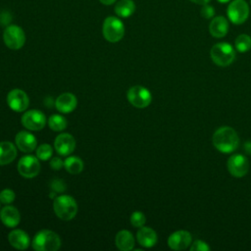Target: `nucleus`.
Segmentation results:
<instances>
[{
  "label": "nucleus",
  "instance_id": "nucleus-1",
  "mask_svg": "<svg viewBox=\"0 0 251 251\" xmlns=\"http://www.w3.org/2000/svg\"><path fill=\"white\" fill-rule=\"evenodd\" d=\"M212 142L218 151L222 153H231L237 149L239 137L232 127L222 126L214 132Z\"/></svg>",
  "mask_w": 251,
  "mask_h": 251
},
{
  "label": "nucleus",
  "instance_id": "nucleus-2",
  "mask_svg": "<svg viewBox=\"0 0 251 251\" xmlns=\"http://www.w3.org/2000/svg\"><path fill=\"white\" fill-rule=\"evenodd\" d=\"M31 245L36 251H56L61 247V239L54 231L42 229L34 235Z\"/></svg>",
  "mask_w": 251,
  "mask_h": 251
},
{
  "label": "nucleus",
  "instance_id": "nucleus-3",
  "mask_svg": "<svg viewBox=\"0 0 251 251\" xmlns=\"http://www.w3.org/2000/svg\"><path fill=\"white\" fill-rule=\"evenodd\" d=\"M53 209L56 216L63 221L72 220L77 213V204L70 195H60L53 202Z\"/></svg>",
  "mask_w": 251,
  "mask_h": 251
},
{
  "label": "nucleus",
  "instance_id": "nucleus-4",
  "mask_svg": "<svg viewBox=\"0 0 251 251\" xmlns=\"http://www.w3.org/2000/svg\"><path fill=\"white\" fill-rule=\"evenodd\" d=\"M212 61L220 67L229 66L235 59V51L227 42L216 43L210 50Z\"/></svg>",
  "mask_w": 251,
  "mask_h": 251
},
{
  "label": "nucleus",
  "instance_id": "nucleus-5",
  "mask_svg": "<svg viewBox=\"0 0 251 251\" xmlns=\"http://www.w3.org/2000/svg\"><path fill=\"white\" fill-rule=\"evenodd\" d=\"M102 33L107 41L112 43L119 42L125 34L124 23L119 18L110 16L104 20Z\"/></svg>",
  "mask_w": 251,
  "mask_h": 251
},
{
  "label": "nucleus",
  "instance_id": "nucleus-6",
  "mask_svg": "<svg viewBox=\"0 0 251 251\" xmlns=\"http://www.w3.org/2000/svg\"><path fill=\"white\" fill-rule=\"evenodd\" d=\"M3 40L8 48L19 50L25 45V34L23 28L19 25H10L4 29Z\"/></svg>",
  "mask_w": 251,
  "mask_h": 251
},
{
  "label": "nucleus",
  "instance_id": "nucleus-7",
  "mask_svg": "<svg viewBox=\"0 0 251 251\" xmlns=\"http://www.w3.org/2000/svg\"><path fill=\"white\" fill-rule=\"evenodd\" d=\"M226 14L232 24L241 25L249 17V5L245 0H233L228 4Z\"/></svg>",
  "mask_w": 251,
  "mask_h": 251
},
{
  "label": "nucleus",
  "instance_id": "nucleus-8",
  "mask_svg": "<svg viewBox=\"0 0 251 251\" xmlns=\"http://www.w3.org/2000/svg\"><path fill=\"white\" fill-rule=\"evenodd\" d=\"M126 97L128 102L136 108H146L152 101L150 91L142 85H134L127 90Z\"/></svg>",
  "mask_w": 251,
  "mask_h": 251
},
{
  "label": "nucleus",
  "instance_id": "nucleus-9",
  "mask_svg": "<svg viewBox=\"0 0 251 251\" xmlns=\"http://www.w3.org/2000/svg\"><path fill=\"white\" fill-rule=\"evenodd\" d=\"M40 171L39 159L32 155L23 156L18 163L19 174L26 178H32L38 175Z\"/></svg>",
  "mask_w": 251,
  "mask_h": 251
},
{
  "label": "nucleus",
  "instance_id": "nucleus-10",
  "mask_svg": "<svg viewBox=\"0 0 251 251\" xmlns=\"http://www.w3.org/2000/svg\"><path fill=\"white\" fill-rule=\"evenodd\" d=\"M22 124L26 129L37 131L45 126L46 118L39 110H29L23 115Z\"/></svg>",
  "mask_w": 251,
  "mask_h": 251
},
{
  "label": "nucleus",
  "instance_id": "nucleus-11",
  "mask_svg": "<svg viewBox=\"0 0 251 251\" xmlns=\"http://www.w3.org/2000/svg\"><path fill=\"white\" fill-rule=\"evenodd\" d=\"M226 168L232 176L242 177L249 171V162L245 156L241 154H234L228 158Z\"/></svg>",
  "mask_w": 251,
  "mask_h": 251
},
{
  "label": "nucleus",
  "instance_id": "nucleus-12",
  "mask_svg": "<svg viewBox=\"0 0 251 251\" xmlns=\"http://www.w3.org/2000/svg\"><path fill=\"white\" fill-rule=\"evenodd\" d=\"M7 103L9 107L15 112H24L27 109L29 99L27 94L22 89H13L7 95Z\"/></svg>",
  "mask_w": 251,
  "mask_h": 251
},
{
  "label": "nucleus",
  "instance_id": "nucleus-13",
  "mask_svg": "<svg viewBox=\"0 0 251 251\" xmlns=\"http://www.w3.org/2000/svg\"><path fill=\"white\" fill-rule=\"evenodd\" d=\"M192 241L190 232L186 230H176L173 232L168 238V245L173 250H184Z\"/></svg>",
  "mask_w": 251,
  "mask_h": 251
},
{
  "label": "nucleus",
  "instance_id": "nucleus-14",
  "mask_svg": "<svg viewBox=\"0 0 251 251\" xmlns=\"http://www.w3.org/2000/svg\"><path fill=\"white\" fill-rule=\"evenodd\" d=\"M54 147L62 156H68L75 148V140L70 133H60L54 141Z\"/></svg>",
  "mask_w": 251,
  "mask_h": 251
},
{
  "label": "nucleus",
  "instance_id": "nucleus-15",
  "mask_svg": "<svg viewBox=\"0 0 251 251\" xmlns=\"http://www.w3.org/2000/svg\"><path fill=\"white\" fill-rule=\"evenodd\" d=\"M15 142L17 148L25 153L32 152L36 148L37 143L35 136L26 130L18 132L15 137Z\"/></svg>",
  "mask_w": 251,
  "mask_h": 251
},
{
  "label": "nucleus",
  "instance_id": "nucleus-16",
  "mask_svg": "<svg viewBox=\"0 0 251 251\" xmlns=\"http://www.w3.org/2000/svg\"><path fill=\"white\" fill-rule=\"evenodd\" d=\"M77 104L76 97L71 93V92H66L62 93L60 96L57 97L55 101V106L56 109L64 114H69L73 112Z\"/></svg>",
  "mask_w": 251,
  "mask_h": 251
},
{
  "label": "nucleus",
  "instance_id": "nucleus-17",
  "mask_svg": "<svg viewBox=\"0 0 251 251\" xmlns=\"http://www.w3.org/2000/svg\"><path fill=\"white\" fill-rule=\"evenodd\" d=\"M0 220L6 226L15 227L20 224L21 215L16 207L6 205L0 211Z\"/></svg>",
  "mask_w": 251,
  "mask_h": 251
},
{
  "label": "nucleus",
  "instance_id": "nucleus-18",
  "mask_svg": "<svg viewBox=\"0 0 251 251\" xmlns=\"http://www.w3.org/2000/svg\"><path fill=\"white\" fill-rule=\"evenodd\" d=\"M228 31V22L223 16H218L212 19L209 25V32L216 38H222Z\"/></svg>",
  "mask_w": 251,
  "mask_h": 251
},
{
  "label": "nucleus",
  "instance_id": "nucleus-19",
  "mask_svg": "<svg viewBox=\"0 0 251 251\" xmlns=\"http://www.w3.org/2000/svg\"><path fill=\"white\" fill-rule=\"evenodd\" d=\"M136 238L138 243L145 248L153 247L158 240L156 231L153 228L144 226L139 227V229L137 230Z\"/></svg>",
  "mask_w": 251,
  "mask_h": 251
},
{
  "label": "nucleus",
  "instance_id": "nucleus-20",
  "mask_svg": "<svg viewBox=\"0 0 251 251\" xmlns=\"http://www.w3.org/2000/svg\"><path fill=\"white\" fill-rule=\"evenodd\" d=\"M8 240L10 244L18 250L26 249L30 243L28 235L22 229H13L8 235Z\"/></svg>",
  "mask_w": 251,
  "mask_h": 251
},
{
  "label": "nucleus",
  "instance_id": "nucleus-21",
  "mask_svg": "<svg viewBox=\"0 0 251 251\" xmlns=\"http://www.w3.org/2000/svg\"><path fill=\"white\" fill-rule=\"evenodd\" d=\"M17 157V148L10 141L0 142V166L8 165Z\"/></svg>",
  "mask_w": 251,
  "mask_h": 251
},
{
  "label": "nucleus",
  "instance_id": "nucleus-22",
  "mask_svg": "<svg viewBox=\"0 0 251 251\" xmlns=\"http://www.w3.org/2000/svg\"><path fill=\"white\" fill-rule=\"evenodd\" d=\"M117 247L122 251H129L134 247V237L128 230H121L115 237Z\"/></svg>",
  "mask_w": 251,
  "mask_h": 251
},
{
  "label": "nucleus",
  "instance_id": "nucleus-23",
  "mask_svg": "<svg viewBox=\"0 0 251 251\" xmlns=\"http://www.w3.org/2000/svg\"><path fill=\"white\" fill-rule=\"evenodd\" d=\"M134 11L135 4L132 0H120L115 6V12L121 18L130 17Z\"/></svg>",
  "mask_w": 251,
  "mask_h": 251
},
{
  "label": "nucleus",
  "instance_id": "nucleus-24",
  "mask_svg": "<svg viewBox=\"0 0 251 251\" xmlns=\"http://www.w3.org/2000/svg\"><path fill=\"white\" fill-rule=\"evenodd\" d=\"M64 167L70 174L76 175L83 170V162L76 156H70L64 161Z\"/></svg>",
  "mask_w": 251,
  "mask_h": 251
},
{
  "label": "nucleus",
  "instance_id": "nucleus-25",
  "mask_svg": "<svg viewBox=\"0 0 251 251\" xmlns=\"http://www.w3.org/2000/svg\"><path fill=\"white\" fill-rule=\"evenodd\" d=\"M67 125H68L67 120L61 115L54 114L50 116V118L48 119V126L54 131L64 130L67 127Z\"/></svg>",
  "mask_w": 251,
  "mask_h": 251
},
{
  "label": "nucleus",
  "instance_id": "nucleus-26",
  "mask_svg": "<svg viewBox=\"0 0 251 251\" xmlns=\"http://www.w3.org/2000/svg\"><path fill=\"white\" fill-rule=\"evenodd\" d=\"M234 45L238 52H247L251 48V36L246 33L239 34L234 40Z\"/></svg>",
  "mask_w": 251,
  "mask_h": 251
},
{
  "label": "nucleus",
  "instance_id": "nucleus-27",
  "mask_svg": "<svg viewBox=\"0 0 251 251\" xmlns=\"http://www.w3.org/2000/svg\"><path fill=\"white\" fill-rule=\"evenodd\" d=\"M52 154H53L52 147L46 143L39 145L36 149V157L42 161L49 160L51 158Z\"/></svg>",
  "mask_w": 251,
  "mask_h": 251
},
{
  "label": "nucleus",
  "instance_id": "nucleus-28",
  "mask_svg": "<svg viewBox=\"0 0 251 251\" xmlns=\"http://www.w3.org/2000/svg\"><path fill=\"white\" fill-rule=\"evenodd\" d=\"M146 222L145 215L140 211H135L130 216V224L135 227H141Z\"/></svg>",
  "mask_w": 251,
  "mask_h": 251
},
{
  "label": "nucleus",
  "instance_id": "nucleus-29",
  "mask_svg": "<svg viewBox=\"0 0 251 251\" xmlns=\"http://www.w3.org/2000/svg\"><path fill=\"white\" fill-rule=\"evenodd\" d=\"M15 192L12 189L5 188L0 192V202L5 205L11 204L15 200Z\"/></svg>",
  "mask_w": 251,
  "mask_h": 251
},
{
  "label": "nucleus",
  "instance_id": "nucleus-30",
  "mask_svg": "<svg viewBox=\"0 0 251 251\" xmlns=\"http://www.w3.org/2000/svg\"><path fill=\"white\" fill-rule=\"evenodd\" d=\"M191 251H209L210 247L208 244L200 239L195 240L193 243H191V246L189 248Z\"/></svg>",
  "mask_w": 251,
  "mask_h": 251
},
{
  "label": "nucleus",
  "instance_id": "nucleus-31",
  "mask_svg": "<svg viewBox=\"0 0 251 251\" xmlns=\"http://www.w3.org/2000/svg\"><path fill=\"white\" fill-rule=\"evenodd\" d=\"M200 13L203 18L212 19L215 15V8L209 4H205V5H202Z\"/></svg>",
  "mask_w": 251,
  "mask_h": 251
},
{
  "label": "nucleus",
  "instance_id": "nucleus-32",
  "mask_svg": "<svg viewBox=\"0 0 251 251\" xmlns=\"http://www.w3.org/2000/svg\"><path fill=\"white\" fill-rule=\"evenodd\" d=\"M51 189L56 192H63L65 190V183L62 179H54L51 182Z\"/></svg>",
  "mask_w": 251,
  "mask_h": 251
},
{
  "label": "nucleus",
  "instance_id": "nucleus-33",
  "mask_svg": "<svg viewBox=\"0 0 251 251\" xmlns=\"http://www.w3.org/2000/svg\"><path fill=\"white\" fill-rule=\"evenodd\" d=\"M50 167L53 169V170H60L64 167V162L62 161L61 158L59 157H54L51 159L50 161Z\"/></svg>",
  "mask_w": 251,
  "mask_h": 251
},
{
  "label": "nucleus",
  "instance_id": "nucleus-34",
  "mask_svg": "<svg viewBox=\"0 0 251 251\" xmlns=\"http://www.w3.org/2000/svg\"><path fill=\"white\" fill-rule=\"evenodd\" d=\"M195 4H198V5H205V4H208L210 2V0H189Z\"/></svg>",
  "mask_w": 251,
  "mask_h": 251
},
{
  "label": "nucleus",
  "instance_id": "nucleus-35",
  "mask_svg": "<svg viewBox=\"0 0 251 251\" xmlns=\"http://www.w3.org/2000/svg\"><path fill=\"white\" fill-rule=\"evenodd\" d=\"M103 5H112L116 2V0H99Z\"/></svg>",
  "mask_w": 251,
  "mask_h": 251
},
{
  "label": "nucleus",
  "instance_id": "nucleus-36",
  "mask_svg": "<svg viewBox=\"0 0 251 251\" xmlns=\"http://www.w3.org/2000/svg\"><path fill=\"white\" fill-rule=\"evenodd\" d=\"M217 1H219V2H221V3H227V2H229L230 0H217Z\"/></svg>",
  "mask_w": 251,
  "mask_h": 251
},
{
  "label": "nucleus",
  "instance_id": "nucleus-37",
  "mask_svg": "<svg viewBox=\"0 0 251 251\" xmlns=\"http://www.w3.org/2000/svg\"><path fill=\"white\" fill-rule=\"evenodd\" d=\"M250 2H251V0H250Z\"/></svg>",
  "mask_w": 251,
  "mask_h": 251
},
{
  "label": "nucleus",
  "instance_id": "nucleus-38",
  "mask_svg": "<svg viewBox=\"0 0 251 251\" xmlns=\"http://www.w3.org/2000/svg\"><path fill=\"white\" fill-rule=\"evenodd\" d=\"M0 203H1V202H0Z\"/></svg>",
  "mask_w": 251,
  "mask_h": 251
}]
</instances>
